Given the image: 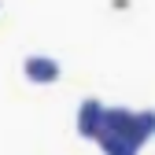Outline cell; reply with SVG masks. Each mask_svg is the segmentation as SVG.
Here are the masks:
<instances>
[{"label": "cell", "mask_w": 155, "mask_h": 155, "mask_svg": "<svg viewBox=\"0 0 155 155\" xmlns=\"http://www.w3.org/2000/svg\"><path fill=\"white\" fill-rule=\"evenodd\" d=\"M104 114H107V104H100L96 96H85L81 107H78V133L96 140L104 133Z\"/></svg>", "instance_id": "obj_1"}, {"label": "cell", "mask_w": 155, "mask_h": 155, "mask_svg": "<svg viewBox=\"0 0 155 155\" xmlns=\"http://www.w3.org/2000/svg\"><path fill=\"white\" fill-rule=\"evenodd\" d=\"M22 70H26L30 81H55V78H59V59L33 52V55H26V59H22Z\"/></svg>", "instance_id": "obj_2"}, {"label": "cell", "mask_w": 155, "mask_h": 155, "mask_svg": "<svg viewBox=\"0 0 155 155\" xmlns=\"http://www.w3.org/2000/svg\"><path fill=\"white\" fill-rule=\"evenodd\" d=\"M96 144L104 148V155H137V144L126 140V137H114V133H100Z\"/></svg>", "instance_id": "obj_3"}, {"label": "cell", "mask_w": 155, "mask_h": 155, "mask_svg": "<svg viewBox=\"0 0 155 155\" xmlns=\"http://www.w3.org/2000/svg\"><path fill=\"white\" fill-rule=\"evenodd\" d=\"M155 133V111L151 107H144V111H137V122H133V144H144L148 137Z\"/></svg>", "instance_id": "obj_4"}]
</instances>
